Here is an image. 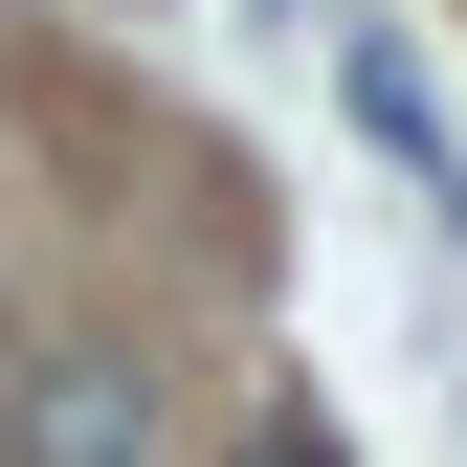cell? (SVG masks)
Masks as SVG:
<instances>
[{
  "mask_svg": "<svg viewBox=\"0 0 467 467\" xmlns=\"http://www.w3.org/2000/svg\"><path fill=\"white\" fill-rule=\"evenodd\" d=\"M134 445H156V379L134 357H45L23 379V467H134Z\"/></svg>",
  "mask_w": 467,
  "mask_h": 467,
  "instance_id": "1",
  "label": "cell"
},
{
  "mask_svg": "<svg viewBox=\"0 0 467 467\" xmlns=\"http://www.w3.org/2000/svg\"><path fill=\"white\" fill-rule=\"evenodd\" d=\"M245 467H357V445H334V423H245Z\"/></svg>",
  "mask_w": 467,
  "mask_h": 467,
  "instance_id": "2",
  "label": "cell"
}]
</instances>
